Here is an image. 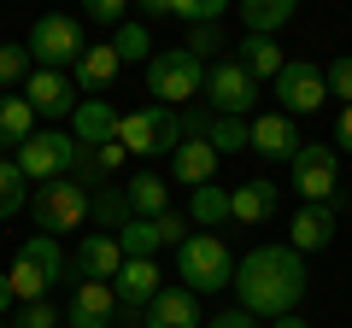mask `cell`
<instances>
[{"mask_svg": "<svg viewBox=\"0 0 352 328\" xmlns=\"http://www.w3.org/2000/svg\"><path fill=\"white\" fill-rule=\"evenodd\" d=\"M235 305L258 323L294 316V305L305 299V258L294 246H252L247 258H235Z\"/></svg>", "mask_w": 352, "mask_h": 328, "instance_id": "obj_1", "label": "cell"}, {"mask_svg": "<svg viewBox=\"0 0 352 328\" xmlns=\"http://www.w3.org/2000/svg\"><path fill=\"white\" fill-rule=\"evenodd\" d=\"M112 141L135 159H170L188 141V129H182V112H170V106H141V112H118Z\"/></svg>", "mask_w": 352, "mask_h": 328, "instance_id": "obj_2", "label": "cell"}, {"mask_svg": "<svg viewBox=\"0 0 352 328\" xmlns=\"http://www.w3.org/2000/svg\"><path fill=\"white\" fill-rule=\"evenodd\" d=\"M176 270H182V288L200 299V293H223L235 281V253L223 246V235H188L176 246Z\"/></svg>", "mask_w": 352, "mask_h": 328, "instance_id": "obj_3", "label": "cell"}, {"mask_svg": "<svg viewBox=\"0 0 352 328\" xmlns=\"http://www.w3.org/2000/svg\"><path fill=\"white\" fill-rule=\"evenodd\" d=\"M147 94H153V106H188L194 94H206V65L194 59L188 47H159L147 59Z\"/></svg>", "mask_w": 352, "mask_h": 328, "instance_id": "obj_4", "label": "cell"}, {"mask_svg": "<svg viewBox=\"0 0 352 328\" xmlns=\"http://www.w3.org/2000/svg\"><path fill=\"white\" fill-rule=\"evenodd\" d=\"M71 270V258L59 253V240L53 235H30L24 240V253H18V264L6 270V281H12V299H24V305H36V299H47V288Z\"/></svg>", "mask_w": 352, "mask_h": 328, "instance_id": "obj_5", "label": "cell"}, {"mask_svg": "<svg viewBox=\"0 0 352 328\" xmlns=\"http://www.w3.org/2000/svg\"><path fill=\"white\" fill-rule=\"evenodd\" d=\"M76 152H82V147H76L65 129H36V135L12 152V164L24 170V182L47 188V182H65V176L76 170Z\"/></svg>", "mask_w": 352, "mask_h": 328, "instance_id": "obj_6", "label": "cell"}, {"mask_svg": "<svg viewBox=\"0 0 352 328\" xmlns=\"http://www.w3.org/2000/svg\"><path fill=\"white\" fill-rule=\"evenodd\" d=\"M30 59H36V71H65V65L82 59L88 36H82V18H65V12H47L36 18V30H30Z\"/></svg>", "mask_w": 352, "mask_h": 328, "instance_id": "obj_7", "label": "cell"}, {"mask_svg": "<svg viewBox=\"0 0 352 328\" xmlns=\"http://www.w3.org/2000/svg\"><path fill=\"white\" fill-rule=\"evenodd\" d=\"M88 211H94V194H88L76 176L36 188V223H41V235H53V240H59V235H76V229L88 223Z\"/></svg>", "mask_w": 352, "mask_h": 328, "instance_id": "obj_8", "label": "cell"}, {"mask_svg": "<svg viewBox=\"0 0 352 328\" xmlns=\"http://www.w3.org/2000/svg\"><path fill=\"white\" fill-rule=\"evenodd\" d=\"M294 188H300L305 205H335L340 194V152L329 147V141H305L300 152H294Z\"/></svg>", "mask_w": 352, "mask_h": 328, "instance_id": "obj_9", "label": "cell"}, {"mask_svg": "<svg viewBox=\"0 0 352 328\" xmlns=\"http://www.w3.org/2000/svg\"><path fill=\"white\" fill-rule=\"evenodd\" d=\"M206 100H212V117H247L252 100H258V82L247 76V65L235 53H223L217 65H206Z\"/></svg>", "mask_w": 352, "mask_h": 328, "instance_id": "obj_10", "label": "cell"}, {"mask_svg": "<svg viewBox=\"0 0 352 328\" xmlns=\"http://www.w3.org/2000/svg\"><path fill=\"white\" fill-rule=\"evenodd\" d=\"M270 89H276V100H282V117H311L317 106L329 100V82H323V71H317V59H288Z\"/></svg>", "mask_w": 352, "mask_h": 328, "instance_id": "obj_11", "label": "cell"}, {"mask_svg": "<svg viewBox=\"0 0 352 328\" xmlns=\"http://www.w3.org/2000/svg\"><path fill=\"white\" fill-rule=\"evenodd\" d=\"M188 240V223L176 211H164V217H129L124 229H118V246H124V258H153V253H164V246H182Z\"/></svg>", "mask_w": 352, "mask_h": 328, "instance_id": "obj_12", "label": "cell"}, {"mask_svg": "<svg viewBox=\"0 0 352 328\" xmlns=\"http://www.w3.org/2000/svg\"><path fill=\"white\" fill-rule=\"evenodd\" d=\"M18 94L30 100V112H36V117H71L76 112V82L65 71H30V82Z\"/></svg>", "mask_w": 352, "mask_h": 328, "instance_id": "obj_13", "label": "cell"}, {"mask_svg": "<svg viewBox=\"0 0 352 328\" xmlns=\"http://www.w3.org/2000/svg\"><path fill=\"white\" fill-rule=\"evenodd\" d=\"M118 270H124V246H118V235H82L71 253V276L76 281H112Z\"/></svg>", "mask_w": 352, "mask_h": 328, "instance_id": "obj_14", "label": "cell"}, {"mask_svg": "<svg viewBox=\"0 0 352 328\" xmlns=\"http://www.w3.org/2000/svg\"><path fill=\"white\" fill-rule=\"evenodd\" d=\"M164 276L153 258H124V270L112 276V293H118V311H147L153 299H159Z\"/></svg>", "mask_w": 352, "mask_h": 328, "instance_id": "obj_15", "label": "cell"}, {"mask_svg": "<svg viewBox=\"0 0 352 328\" xmlns=\"http://www.w3.org/2000/svg\"><path fill=\"white\" fill-rule=\"evenodd\" d=\"M305 141H300V124L294 117H282V112H264L258 124H252V152L258 159H270V164H294V152H300Z\"/></svg>", "mask_w": 352, "mask_h": 328, "instance_id": "obj_16", "label": "cell"}, {"mask_svg": "<svg viewBox=\"0 0 352 328\" xmlns=\"http://www.w3.org/2000/svg\"><path fill=\"white\" fill-rule=\"evenodd\" d=\"M71 328H118V293H112V281H76V293H71Z\"/></svg>", "mask_w": 352, "mask_h": 328, "instance_id": "obj_17", "label": "cell"}, {"mask_svg": "<svg viewBox=\"0 0 352 328\" xmlns=\"http://www.w3.org/2000/svg\"><path fill=\"white\" fill-rule=\"evenodd\" d=\"M118 71H124V65H118L112 41H88V47H82V59L71 65V82L88 94V100H100V94L118 82Z\"/></svg>", "mask_w": 352, "mask_h": 328, "instance_id": "obj_18", "label": "cell"}, {"mask_svg": "<svg viewBox=\"0 0 352 328\" xmlns=\"http://www.w3.org/2000/svg\"><path fill=\"white\" fill-rule=\"evenodd\" d=\"M141 328H206L200 323V299L188 288H159V299L141 311Z\"/></svg>", "mask_w": 352, "mask_h": 328, "instance_id": "obj_19", "label": "cell"}, {"mask_svg": "<svg viewBox=\"0 0 352 328\" xmlns=\"http://www.w3.org/2000/svg\"><path fill=\"white\" fill-rule=\"evenodd\" d=\"M217 152H212V141H182V147L170 152V176H176V188H206V182H217Z\"/></svg>", "mask_w": 352, "mask_h": 328, "instance_id": "obj_20", "label": "cell"}, {"mask_svg": "<svg viewBox=\"0 0 352 328\" xmlns=\"http://www.w3.org/2000/svg\"><path fill=\"white\" fill-rule=\"evenodd\" d=\"M329 240H335V205H300L288 223V246L305 258V253H323Z\"/></svg>", "mask_w": 352, "mask_h": 328, "instance_id": "obj_21", "label": "cell"}, {"mask_svg": "<svg viewBox=\"0 0 352 328\" xmlns=\"http://www.w3.org/2000/svg\"><path fill=\"white\" fill-rule=\"evenodd\" d=\"M276 200L282 194L270 188V182H241V188H229V223H247V229H258V223H270L276 217Z\"/></svg>", "mask_w": 352, "mask_h": 328, "instance_id": "obj_22", "label": "cell"}, {"mask_svg": "<svg viewBox=\"0 0 352 328\" xmlns=\"http://www.w3.org/2000/svg\"><path fill=\"white\" fill-rule=\"evenodd\" d=\"M118 135V112L106 100H76L71 112V141L76 147H106V141Z\"/></svg>", "mask_w": 352, "mask_h": 328, "instance_id": "obj_23", "label": "cell"}, {"mask_svg": "<svg viewBox=\"0 0 352 328\" xmlns=\"http://www.w3.org/2000/svg\"><path fill=\"white\" fill-rule=\"evenodd\" d=\"M124 200H129V217H164L170 211V182L153 176V170H141V176H129Z\"/></svg>", "mask_w": 352, "mask_h": 328, "instance_id": "obj_24", "label": "cell"}, {"mask_svg": "<svg viewBox=\"0 0 352 328\" xmlns=\"http://www.w3.org/2000/svg\"><path fill=\"white\" fill-rule=\"evenodd\" d=\"M223 0H147V18H182L188 30L200 24H223Z\"/></svg>", "mask_w": 352, "mask_h": 328, "instance_id": "obj_25", "label": "cell"}, {"mask_svg": "<svg viewBox=\"0 0 352 328\" xmlns=\"http://www.w3.org/2000/svg\"><path fill=\"white\" fill-rule=\"evenodd\" d=\"M235 59L247 65V76H252V82H276V76H282V65H288V59H282V47H276L270 36H247V41L235 47Z\"/></svg>", "mask_w": 352, "mask_h": 328, "instance_id": "obj_26", "label": "cell"}, {"mask_svg": "<svg viewBox=\"0 0 352 328\" xmlns=\"http://www.w3.org/2000/svg\"><path fill=\"white\" fill-rule=\"evenodd\" d=\"M294 12H300L294 0H247V6H241V24H247V36H270L276 41V30L294 24Z\"/></svg>", "mask_w": 352, "mask_h": 328, "instance_id": "obj_27", "label": "cell"}, {"mask_svg": "<svg viewBox=\"0 0 352 328\" xmlns=\"http://www.w3.org/2000/svg\"><path fill=\"white\" fill-rule=\"evenodd\" d=\"M36 135V112L24 94H0V147H24Z\"/></svg>", "mask_w": 352, "mask_h": 328, "instance_id": "obj_28", "label": "cell"}, {"mask_svg": "<svg viewBox=\"0 0 352 328\" xmlns=\"http://www.w3.org/2000/svg\"><path fill=\"white\" fill-rule=\"evenodd\" d=\"M106 41H112L118 65H147L153 53H159V47H153V36H147V24H141V18H129V24H124V30H112Z\"/></svg>", "mask_w": 352, "mask_h": 328, "instance_id": "obj_29", "label": "cell"}, {"mask_svg": "<svg viewBox=\"0 0 352 328\" xmlns=\"http://www.w3.org/2000/svg\"><path fill=\"white\" fill-rule=\"evenodd\" d=\"M206 141H212L217 159H229V152H247V147H252V124H247V117H212Z\"/></svg>", "mask_w": 352, "mask_h": 328, "instance_id": "obj_30", "label": "cell"}, {"mask_svg": "<svg viewBox=\"0 0 352 328\" xmlns=\"http://www.w3.org/2000/svg\"><path fill=\"white\" fill-rule=\"evenodd\" d=\"M188 217H194L200 229H217V223H229V188H217V182L194 188V205H188Z\"/></svg>", "mask_w": 352, "mask_h": 328, "instance_id": "obj_31", "label": "cell"}, {"mask_svg": "<svg viewBox=\"0 0 352 328\" xmlns=\"http://www.w3.org/2000/svg\"><path fill=\"white\" fill-rule=\"evenodd\" d=\"M30 205V182H24V170H18L12 159H0V223L6 217H18Z\"/></svg>", "mask_w": 352, "mask_h": 328, "instance_id": "obj_32", "label": "cell"}, {"mask_svg": "<svg viewBox=\"0 0 352 328\" xmlns=\"http://www.w3.org/2000/svg\"><path fill=\"white\" fill-rule=\"evenodd\" d=\"M30 71H36V59L24 41H0V89H24Z\"/></svg>", "mask_w": 352, "mask_h": 328, "instance_id": "obj_33", "label": "cell"}, {"mask_svg": "<svg viewBox=\"0 0 352 328\" xmlns=\"http://www.w3.org/2000/svg\"><path fill=\"white\" fill-rule=\"evenodd\" d=\"M88 217H100V223L118 235V229L129 223V200H124V188H100V194H94V211H88Z\"/></svg>", "mask_w": 352, "mask_h": 328, "instance_id": "obj_34", "label": "cell"}, {"mask_svg": "<svg viewBox=\"0 0 352 328\" xmlns=\"http://www.w3.org/2000/svg\"><path fill=\"white\" fill-rule=\"evenodd\" d=\"M188 53L200 65H217L223 59V24H200V30H188Z\"/></svg>", "mask_w": 352, "mask_h": 328, "instance_id": "obj_35", "label": "cell"}, {"mask_svg": "<svg viewBox=\"0 0 352 328\" xmlns=\"http://www.w3.org/2000/svg\"><path fill=\"white\" fill-rule=\"evenodd\" d=\"M82 24L124 30V24H129V6H124V0H88V6H82Z\"/></svg>", "mask_w": 352, "mask_h": 328, "instance_id": "obj_36", "label": "cell"}, {"mask_svg": "<svg viewBox=\"0 0 352 328\" xmlns=\"http://www.w3.org/2000/svg\"><path fill=\"white\" fill-rule=\"evenodd\" d=\"M323 82H329V94H335L340 106H352V53H346V59H329V65H323Z\"/></svg>", "mask_w": 352, "mask_h": 328, "instance_id": "obj_37", "label": "cell"}, {"mask_svg": "<svg viewBox=\"0 0 352 328\" xmlns=\"http://www.w3.org/2000/svg\"><path fill=\"white\" fill-rule=\"evenodd\" d=\"M12 328H59V311H53L47 299H36V305H24V311H18Z\"/></svg>", "mask_w": 352, "mask_h": 328, "instance_id": "obj_38", "label": "cell"}, {"mask_svg": "<svg viewBox=\"0 0 352 328\" xmlns=\"http://www.w3.org/2000/svg\"><path fill=\"white\" fill-rule=\"evenodd\" d=\"M88 152H94V164H100V176H112V170H124V159H129V152L118 147V141H106V147H88Z\"/></svg>", "mask_w": 352, "mask_h": 328, "instance_id": "obj_39", "label": "cell"}, {"mask_svg": "<svg viewBox=\"0 0 352 328\" xmlns=\"http://www.w3.org/2000/svg\"><path fill=\"white\" fill-rule=\"evenodd\" d=\"M206 328H264V323H258V316H247V311L235 305V311H217V316H212Z\"/></svg>", "mask_w": 352, "mask_h": 328, "instance_id": "obj_40", "label": "cell"}, {"mask_svg": "<svg viewBox=\"0 0 352 328\" xmlns=\"http://www.w3.org/2000/svg\"><path fill=\"white\" fill-rule=\"evenodd\" d=\"M335 152H352V106H340L335 117Z\"/></svg>", "mask_w": 352, "mask_h": 328, "instance_id": "obj_41", "label": "cell"}, {"mask_svg": "<svg viewBox=\"0 0 352 328\" xmlns=\"http://www.w3.org/2000/svg\"><path fill=\"white\" fill-rule=\"evenodd\" d=\"M270 328H311V323H305V316H276Z\"/></svg>", "mask_w": 352, "mask_h": 328, "instance_id": "obj_42", "label": "cell"}, {"mask_svg": "<svg viewBox=\"0 0 352 328\" xmlns=\"http://www.w3.org/2000/svg\"><path fill=\"white\" fill-rule=\"evenodd\" d=\"M12 305V281H6V270H0V311Z\"/></svg>", "mask_w": 352, "mask_h": 328, "instance_id": "obj_43", "label": "cell"}, {"mask_svg": "<svg viewBox=\"0 0 352 328\" xmlns=\"http://www.w3.org/2000/svg\"><path fill=\"white\" fill-rule=\"evenodd\" d=\"M118 328H124V323H118ZM129 328H141V323H129Z\"/></svg>", "mask_w": 352, "mask_h": 328, "instance_id": "obj_44", "label": "cell"}, {"mask_svg": "<svg viewBox=\"0 0 352 328\" xmlns=\"http://www.w3.org/2000/svg\"><path fill=\"white\" fill-rule=\"evenodd\" d=\"M0 328H12V323H0Z\"/></svg>", "mask_w": 352, "mask_h": 328, "instance_id": "obj_45", "label": "cell"}]
</instances>
